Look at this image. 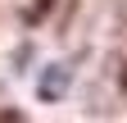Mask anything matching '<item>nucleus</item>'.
I'll return each mask as SVG.
<instances>
[{
    "label": "nucleus",
    "mask_w": 127,
    "mask_h": 123,
    "mask_svg": "<svg viewBox=\"0 0 127 123\" xmlns=\"http://www.w3.org/2000/svg\"><path fill=\"white\" fill-rule=\"evenodd\" d=\"M50 68H55V73L41 78V96H45V100H59L64 87H68V68H64V64H50Z\"/></svg>",
    "instance_id": "1"
}]
</instances>
